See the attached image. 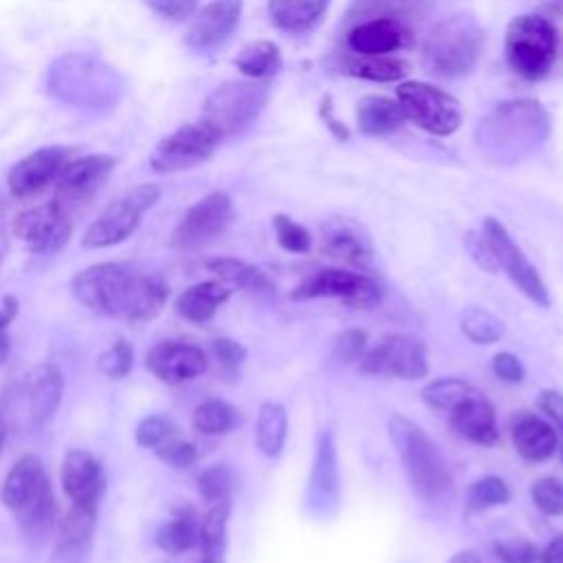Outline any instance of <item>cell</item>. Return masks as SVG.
I'll list each match as a JSON object with an SVG mask.
<instances>
[{"mask_svg": "<svg viewBox=\"0 0 563 563\" xmlns=\"http://www.w3.org/2000/svg\"><path fill=\"white\" fill-rule=\"evenodd\" d=\"M310 504L321 506V510H328V506L336 504L339 499V466H336V444L332 431H323L317 440V453L314 464L310 471Z\"/></svg>", "mask_w": 563, "mask_h": 563, "instance_id": "cell-28", "label": "cell"}, {"mask_svg": "<svg viewBox=\"0 0 563 563\" xmlns=\"http://www.w3.org/2000/svg\"><path fill=\"white\" fill-rule=\"evenodd\" d=\"M495 554L504 563H537L539 561V548L530 539H523V537L497 541Z\"/></svg>", "mask_w": 563, "mask_h": 563, "instance_id": "cell-50", "label": "cell"}, {"mask_svg": "<svg viewBox=\"0 0 563 563\" xmlns=\"http://www.w3.org/2000/svg\"><path fill=\"white\" fill-rule=\"evenodd\" d=\"M389 440L400 457L409 488L422 499H438L451 488V475L442 453L420 424L402 413L387 420Z\"/></svg>", "mask_w": 563, "mask_h": 563, "instance_id": "cell-5", "label": "cell"}, {"mask_svg": "<svg viewBox=\"0 0 563 563\" xmlns=\"http://www.w3.org/2000/svg\"><path fill=\"white\" fill-rule=\"evenodd\" d=\"M464 246L468 251V255L475 260V264L488 273H497L499 266H497V260H495V253L490 249V244L486 242L484 233H477V231H468L464 235Z\"/></svg>", "mask_w": 563, "mask_h": 563, "instance_id": "cell-52", "label": "cell"}, {"mask_svg": "<svg viewBox=\"0 0 563 563\" xmlns=\"http://www.w3.org/2000/svg\"><path fill=\"white\" fill-rule=\"evenodd\" d=\"M319 297H334L341 303L365 310L380 301L383 288L376 277L361 271H345V268H321L308 275L292 292L290 299H319Z\"/></svg>", "mask_w": 563, "mask_h": 563, "instance_id": "cell-11", "label": "cell"}, {"mask_svg": "<svg viewBox=\"0 0 563 563\" xmlns=\"http://www.w3.org/2000/svg\"><path fill=\"white\" fill-rule=\"evenodd\" d=\"M15 314H18V299L13 295H7L0 306V323L9 325L15 319Z\"/></svg>", "mask_w": 563, "mask_h": 563, "instance_id": "cell-57", "label": "cell"}, {"mask_svg": "<svg viewBox=\"0 0 563 563\" xmlns=\"http://www.w3.org/2000/svg\"><path fill=\"white\" fill-rule=\"evenodd\" d=\"M396 99L407 121L433 136H449L462 123L460 101L427 81H402L396 88Z\"/></svg>", "mask_w": 563, "mask_h": 563, "instance_id": "cell-10", "label": "cell"}, {"mask_svg": "<svg viewBox=\"0 0 563 563\" xmlns=\"http://www.w3.org/2000/svg\"><path fill=\"white\" fill-rule=\"evenodd\" d=\"M365 345H367V334L358 328H350L336 334L332 343V356L339 363H354V361H361V356L365 354Z\"/></svg>", "mask_w": 563, "mask_h": 563, "instance_id": "cell-49", "label": "cell"}, {"mask_svg": "<svg viewBox=\"0 0 563 563\" xmlns=\"http://www.w3.org/2000/svg\"><path fill=\"white\" fill-rule=\"evenodd\" d=\"M539 563H563V534H556L543 550H539Z\"/></svg>", "mask_w": 563, "mask_h": 563, "instance_id": "cell-56", "label": "cell"}, {"mask_svg": "<svg viewBox=\"0 0 563 563\" xmlns=\"http://www.w3.org/2000/svg\"><path fill=\"white\" fill-rule=\"evenodd\" d=\"M9 350H11V339H9L7 325H2V323H0V365L7 361Z\"/></svg>", "mask_w": 563, "mask_h": 563, "instance_id": "cell-58", "label": "cell"}, {"mask_svg": "<svg viewBox=\"0 0 563 563\" xmlns=\"http://www.w3.org/2000/svg\"><path fill=\"white\" fill-rule=\"evenodd\" d=\"M24 394L29 413L35 424H46L59 409L64 398V374L55 363L42 361L24 376Z\"/></svg>", "mask_w": 563, "mask_h": 563, "instance_id": "cell-25", "label": "cell"}, {"mask_svg": "<svg viewBox=\"0 0 563 563\" xmlns=\"http://www.w3.org/2000/svg\"><path fill=\"white\" fill-rule=\"evenodd\" d=\"M114 165L117 158L110 154H88L81 158H70L53 183L55 200L66 205L70 211L73 207L88 202L108 180Z\"/></svg>", "mask_w": 563, "mask_h": 563, "instance_id": "cell-18", "label": "cell"}, {"mask_svg": "<svg viewBox=\"0 0 563 563\" xmlns=\"http://www.w3.org/2000/svg\"><path fill=\"white\" fill-rule=\"evenodd\" d=\"M409 42L411 29L396 20H363L347 31V48L356 55H391Z\"/></svg>", "mask_w": 563, "mask_h": 563, "instance_id": "cell-24", "label": "cell"}, {"mask_svg": "<svg viewBox=\"0 0 563 563\" xmlns=\"http://www.w3.org/2000/svg\"><path fill=\"white\" fill-rule=\"evenodd\" d=\"M73 211L59 200H48L24 209L13 220V235L31 253H57L73 235Z\"/></svg>", "mask_w": 563, "mask_h": 563, "instance_id": "cell-13", "label": "cell"}, {"mask_svg": "<svg viewBox=\"0 0 563 563\" xmlns=\"http://www.w3.org/2000/svg\"><path fill=\"white\" fill-rule=\"evenodd\" d=\"M460 330L468 341L477 345H490L501 339L504 323L493 312L479 306H468L460 312Z\"/></svg>", "mask_w": 563, "mask_h": 563, "instance_id": "cell-40", "label": "cell"}, {"mask_svg": "<svg viewBox=\"0 0 563 563\" xmlns=\"http://www.w3.org/2000/svg\"><path fill=\"white\" fill-rule=\"evenodd\" d=\"M530 495H532V501L534 506L550 515V517H556V515H563V482L556 479V477H541L532 484L530 488Z\"/></svg>", "mask_w": 563, "mask_h": 563, "instance_id": "cell-47", "label": "cell"}, {"mask_svg": "<svg viewBox=\"0 0 563 563\" xmlns=\"http://www.w3.org/2000/svg\"><path fill=\"white\" fill-rule=\"evenodd\" d=\"M123 88L119 70L95 53L68 51L57 55L46 68L48 97L68 108L110 110L119 103Z\"/></svg>", "mask_w": 563, "mask_h": 563, "instance_id": "cell-3", "label": "cell"}, {"mask_svg": "<svg viewBox=\"0 0 563 563\" xmlns=\"http://www.w3.org/2000/svg\"><path fill=\"white\" fill-rule=\"evenodd\" d=\"M154 453H156V457L161 462H165L172 468H189L198 460L196 444H191L189 440H183L178 435H174L172 440H167L161 446H156Z\"/></svg>", "mask_w": 563, "mask_h": 563, "instance_id": "cell-48", "label": "cell"}, {"mask_svg": "<svg viewBox=\"0 0 563 563\" xmlns=\"http://www.w3.org/2000/svg\"><path fill=\"white\" fill-rule=\"evenodd\" d=\"M539 409L554 420V424L561 429V462H563V396L554 389H545L539 396Z\"/></svg>", "mask_w": 563, "mask_h": 563, "instance_id": "cell-55", "label": "cell"}, {"mask_svg": "<svg viewBox=\"0 0 563 563\" xmlns=\"http://www.w3.org/2000/svg\"><path fill=\"white\" fill-rule=\"evenodd\" d=\"M59 482L70 506L97 510L106 493V473L101 462L86 449H70L59 468Z\"/></svg>", "mask_w": 563, "mask_h": 563, "instance_id": "cell-19", "label": "cell"}, {"mask_svg": "<svg viewBox=\"0 0 563 563\" xmlns=\"http://www.w3.org/2000/svg\"><path fill=\"white\" fill-rule=\"evenodd\" d=\"M242 0H211L187 24L185 44L196 51H211L224 44L240 24Z\"/></svg>", "mask_w": 563, "mask_h": 563, "instance_id": "cell-22", "label": "cell"}, {"mask_svg": "<svg viewBox=\"0 0 563 563\" xmlns=\"http://www.w3.org/2000/svg\"><path fill=\"white\" fill-rule=\"evenodd\" d=\"M451 427L468 442L484 446L495 444L499 438L495 409L477 389L468 398H464L455 409H451Z\"/></svg>", "mask_w": 563, "mask_h": 563, "instance_id": "cell-26", "label": "cell"}, {"mask_svg": "<svg viewBox=\"0 0 563 563\" xmlns=\"http://www.w3.org/2000/svg\"><path fill=\"white\" fill-rule=\"evenodd\" d=\"M0 497L29 539H40L53 528L57 512L53 484L35 455H22L9 468Z\"/></svg>", "mask_w": 563, "mask_h": 563, "instance_id": "cell-4", "label": "cell"}, {"mask_svg": "<svg viewBox=\"0 0 563 563\" xmlns=\"http://www.w3.org/2000/svg\"><path fill=\"white\" fill-rule=\"evenodd\" d=\"M174 435H178V427L176 422L165 416V413H152L147 418H143L134 431V440L136 444H141L143 449H156L163 442L172 440Z\"/></svg>", "mask_w": 563, "mask_h": 563, "instance_id": "cell-44", "label": "cell"}, {"mask_svg": "<svg viewBox=\"0 0 563 563\" xmlns=\"http://www.w3.org/2000/svg\"><path fill=\"white\" fill-rule=\"evenodd\" d=\"M550 132V114L537 99H508L493 106L479 119L475 145L486 161L508 165L541 150Z\"/></svg>", "mask_w": 563, "mask_h": 563, "instance_id": "cell-2", "label": "cell"}, {"mask_svg": "<svg viewBox=\"0 0 563 563\" xmlns=\"http://www.w3.org/2000/svg\"><path fill=\"white\" fill-rule=\"evenodd\" d=\"M330 0H268L271 22L286 33L310 31L328 11Z\"/></svg>", "mask_w": 563, "mask_h": 563, "instance_id": "cell-33", "label": "cell"}, {"mask_svg": "<svg viewBox=\"0 0 563 563\" xmlns=\"http://www.w3.org/2000/svg\"><path fill=\"white\" fill-rule=\"evenodd\" d=\"M510 435L517 453L528 462H543L554 455L559 435L554 427L534 413H519L510 424Z\"/></svg>", "mask_w": 563, "mask_h": 563, "instance_id": "cell-27", "label": "cell"}, {"mask_svg": "<svg viewBox=\"0 0 563 563\" xmlns=\"http://www.w3.org/2000/svg\"><path fill=\"white\" fill-rule=\"evenodd\" d=\"M2 253H4V240H2V235H0V260H2Z\"/></svg>", "mask_w": 563, "mask_h": 563, "instance_id": "cell-61", "label": "cell"}, {"mask_svg": "<svg viewBox=\"0 0 563 563\" xmlns=\"http://www.w3.org/2000/svg\"><path fill=\"white\" fill-rule=\"evenodd\" d=\"M449 563H482V559L475 552H471V550H462V552H455L449 559Z\"/></svg>", "mask_w": 563, "mask_h": 563, "instance_id": "cell-59", "label": "cell"}, {"mask_svg": "<svg viewBox=\"0 0 563 563\" xmlns=\"http://www.w3.org/2000/svg\"><path fill=\"white\" fill-rule=\"evenodd\" d=\"M233 471L227 464H213L198 475V493L207 504L231 499Z\"/></svg>", "mask_w": 563, "mask_h": 563, "instance_id": "cell-43", "label": "cell"}, {"mask_svg": "<svg viewBox=\"0 0 563 563\" xmlns=\"http://www.w3.org/2000/svg\"><path fill=\"white\" fill-rule=\"evenodd\" d=\"M231 515V499L209 504L200 519V563H227V526Z\"/></svg>", "mask_w": 563, "mask_h": 563, "instance_id": "cell-32", "label": "cell"}, {"mask_svg": "<svg viewBox=\"0 0 563 563\" xmlns=\"http://www.w3.org/2000/svg\"><path fill=\"white\" fill-rule=\"evenodd\" d=\"M475 391L466 380L460 378H435L422 387V400L442 411L455 409L464 398H468Z\"/></svg>", "mask_w": 563, "mask_h": 563, "instance_id": "cell-41", "label": "cell"}, {"mask_svg": "<svg viewBox=\"0 0 563 563\" xmlns=\"http://www.w3.org/2000/svg\"><path fill=\"white\" fill-rule=\"evenodd\" d=\"M0 209H2V200H0Z\"/></svg>", "mask_w": 563, "mask_h": 563, "instance_id": "cell-62", "label": "cell"}, {"mask_svg": "<svg viewBox=\"0 0 563 563\" xmlns=\"http://www.w3.org/2000/svg\"><path fill=\"white\" fill-rule=\"evenodd\" d=\"M218 147V141L200 125L185 123L165 134L150 154V167L156 174H176L207 163Z\"/></svg>", "mask_w": 563, "mask_h": 563, "instance_id": "cell-16", "label": "cell"}, {"mask_svg": "<svg viewBox=\"0 0 563 563\" xmlns=\"http://www.w3.org/2000/svg\"><path fill=\"white\" fill-rule=\"evenodd\" d=\"M134 365V347L128 341H114L106 352L99 354L97 367L108 378H123Z\"/></svg>", "mask_w": 563, "mask_h": 563, "instance_id": "cell-46", "label": "cell"}, {"mask_svg": "<svg viewBox=\"0 0 563 563\" xmlns=\"http://www.w3.org/2000/svg\"><path fill=\"white\" fill-rule=\"evenodd\" d=\"M75 150L66 145H46L22 156L7 174V187L18 198H29L57 180L73 158Z\"/></svg>", "mask_w": 563, "mask_h": 563, "instance_id": "cell-17", "label": "cell"}, {"mask_svg": "<svg viewBox=\"0 0 563 563\" xmlns=\"http://www.w3.org/2000/svg\"><path fill=\"white\" fill-rule=\"evenodd\" d=\"M343 73L367 81H400L409 73V64L396 55H356L343 62Z\"/></svg>", "mask_w": 563, "mask_h": 563, "instance_id": "cell-37", "label": "cell"}, {"mask_svg": "<svg viewBox=\"0 0 563 563\" xmlns=\"http://www.w3.org/2000/svg\"><path fill=\"white\" fill-rule=\"evenodd\" d=\"M268 103V88L253 79H229L216 86L205 103L198 123L218 141L240 136L249 130Z\"/></svg>", "mask_w": 563, "mask_h": 563, "instance_id": "cell-7", "label": "cell"}, {"mask_svg": "<svg viewBox=\"0 0 563 563\" xmlns=\"http://www.w3.org/2000/svg\"><path fill=\"white\" fill-rule=\"evenodd\" d=\"M207 271L229 288L242 290H266L271 288L268 277L253 264L238 257H213L205 262Z\"/></svg>", "mask_w": 563, "mask_h": 563, "instance_id": "cell-38", "label": "cell"}, {"mask_svg": "<svg viewBox=\"0 0 563 563\" xmlns=\"http://www.w3.org/2000/svg\"><path fill=\"white\" fill-rule=\"evenodd\" d=\"M231 290L218 279L198 282L180 292L176 299V312L191 323H205L209 321L218 308L229 299Z\"/></svg>", "mask_w": 563, "mask_h": 563, "instance_id": "cell-31", "label": "cell"}, {"mask_svg": "<svg viewBox=\"0 0 563 563\" xmlns=\"http://www.w3.org/2000/svg\"><path fill=\"white\" fill-rule=\"evenodd\" d=\"M213 354L220 361V365L227 369H238L242 365V361L246 358L244 345L233 339H227V336L213 341Z\"/></svg>", "mask_w": 563, "mask_h": 563, "instance_id": "cell-54", "label": "cell"}, {"mask_svg": "<svg viewBox=\"0 0 563 563\" xmlns=\"http://www.w3.org/2000/svg\"><path fill=\"white\" fill-rule=\"evenodd\" d=\"M233 202L224 191H211L196 200L172 231V246L194 251L222 235L233 220Z\"/></svg>", "mask_w": 563, "mask_h": 563, "instance_id": "cell-14", "label": "cell"}, {"mask_svg": "<svg viewBox=\"0 0 563 563\" xmlns=\"http://www.w3.org/2000/svg\"><path fill=\"white\" fill-rule=\"evenodd\" d=\"M200 0H145V4L169 22H185L196 13Z\"/></svg>", "mask_w": 563, "mask_h": 563, "instance_id": "cell-51", "label": "cell"}, {"mask_svg": "<svg viewBox=\"0 0 563 563\" xmlns=\"http://www.w3.org/2000/svg\"><path fill=\"white\" fill-rule=\"evenodd\" d=\"M286 433H288L286 407L275 400L262 402L255 420V444L260 453L266 457H277L284 449Z\"/></svg>", "mask_w": 563, "mask_h": 563, "instance_id": "cell-35", "label": "cell"}, {"mask_svg": "<svg viewBox=\"0 0 563 563\" xmlns=\"http://www.w3.org/2000/svg\"><path fill=\"white\" fill-rule=\"evenodd\" d=\"M433 9V0H354L347 9L345 22L352 26L363 20H396L411 29Z\"/></svg>", "mask_w": 563, "mask_h": 563, "instance_id": "cell-29", "label": "cell"}, {"mask_svg": "<svg viewBox=\"0 0 563 563\" xmlns=\"http://www.w3.org/2000/svg\"><path fill=\"white\" fill-rule=\"evenodd\" d=\"M271 224H273V231H275V240L284 251H288V253H308L310 233H308L306 227H301L299 222H295L286 213H275L271 218Z\"/></svg>", "mask_w": 563, "mask_h": 563, "instance_id": "cell-45", "label": "cell"}, {"mask_svg": "<svg viewBox=\"0 0 563 563\" xmlns=\"http://www.w3.org/2000/svg\"><path fill=\"white\" fill-rule=\"evenodd\" d=\"M361 372L367 376H387L418 380L429 374L427 345L411 334H385L361 356Z\"/></svg>", "mask_w": 563, "mask_h": 563, "instance_id": "cell-12", "label": "cell"}, {"mask_svg": "<svg viewBox=\"0 0 563 563\" xmlns=\"http://www.w3.org/2000/svg\"><path fill=\"white\" fill-rule=\"evenodd\" d=\"M95 526L97 510L70 506V510L59 521L48 563H88Z\"/></svg>", "mask_w": 563, "mask_h": 563, "instance_id": "cell-23", "label": "cell"}, {"mask_svg": "<svg viewBox=\"0 0 563 563\" xmlns=\"http://www.w3.org/2000/svg\"><path fill=\"white\" fill-rule=\"evenodd\" d=\"M70 290L90 312L130 323L154 319L169 297L161 275L128 262H97L73 277Z\"/></svg>", "mask_w": 563, "mask_h": 563, "instance_id": "cell-1", "label": "cell"}, {"mask_svg": "<svg viewBox=\"0 0 563 563\" xmlns=\"http://www.w3.org/2000/svg\"><path fill=\"white\" fill-rule=\"evenodd\" d=\"M556 46L554 24L539 13H521L506 26V62L523 79L537 81L545 77L556 59Z\"/></svg>", "mask_w": 563, "mask_h": 563, "instance_id": "cell-8", "label": "cell"}, {"mask_svg": "<svg viewBox=\"0 0 563 563\" xmlns=\"http://www.w3.org/2000/svg\"><path fill=\"white\" fill-rule=\"evenodd\" d=\"M4 440H7V424H4V420H2V416H0V455H2Z\"/></svg>", "mask_w": 563, "mask_h": 563, "instance_id": "cell-60", "label": "cell"}, {"mask_svg": "<svg viewBox=\"0 0 563 563\" xmlns=\"http://www.w3.org/2000/svg\"><path fill=\"white\" fill-rule=\"evenodd\" d=\"M207 354L187 341H161L145 354V367L163 383L176 385L198 378L207 372Z\"/></svg>", "mask_w": 563, "mask_h": 563, "instance_id": "cell-20", "label": "cell"}, {"mask_svg": "<svg viewBox=\"0 0 563 563\" xmlns=\"http://www.w3.org/2000/svg\"><path fill=\"white\" fill-rule=\"evenodd\" d=\"M482 233L486 242L490 244L497 266L508 275V279L537 306L548 308L550 306V292L539 275V271L532 266V262L526 257V253L517 246V242L510 238L508 229L493 216L484 220Z\"/></svg>", "mask_w": 563, "mask_h": 563, "instance_id": "cell-15", "label": "cell"}, {"mask_svg": "<svg viewBox=\"0 0 563 563\" xmlns=\"http://www.w3.org/2000/svg\"><path fill=\"white\" fill-rule=\"evenodd\" d=\"M161 189L154 183H143L125 194L117 196L106 205V209L88 224L81 246L86 249H108L125 242L141 224L145 213L158 202Z\"/></svg>", "mask_w": 563, "mask_h": 563, "instance_id": "cell-9", "label": "cell"}, {"mask_svg": "<svg viewBox=\"0 0 563 563\" xmlns=\"http://www.w3.org/2000/svg\"><path fill=\"white\" fill-rule=\"evenodd\" d=\"M233 64L244 77L262 81L273 77L282 68V51L271 40H255L240 48Z\"/></svg>", "mask_w": 563, "mask_h": 563, "instance_id": "cell-36", "label": "cell"}, {"mask_svg": "<svg viewBox=\"0 0 563 563\" xmlns=\"http://www.w3.org/2000/svg\"><path fill=\"white\" fill-rule=\"evenodd\" d=\"M484 46V31L473 15L455 13L438 20L422 42V62L429 73L455 79L471 73Z\"/></svg>", "mask_w": 563, "mask_h": 563, "instance_id": "cell-6", "label": "cell"}, {"mask_svg": "<svg viewBox=\"0 0 563 563\" xmlns=\"http://www.w3.org/2000/svg\"><path fill=\"white\" fill-rule=\"evenodd\" d=\"M493 372L497 378L506 380V383H521L526 378V369L523 363L519 361V356H515L512 352H499L493 358Z\"/></svg>", "mask_w": 563, "mask_h": 563, "instance_id": "cell-53", "label": "cell"}, {"mask_svg": "<svg viewBox=\"0 0 563 563\" xmlns=\"http://www.w3.org/2000/svg\"><path fill=\"white\" fill-rule=\"evenodd\" d=\"M321 251L361 273L374 268L372 240L365 229L350 218H330L321 224Z\"/></svg>", "mask_w": 563, "mask_h": 563, "instance_id": "cell-21", "label": "cell"}, {"mask_svg": "<svg viewBox=\"0 0 563 563\" xmlns=\"http://www.w3.org/2000/svg\"><path fill=\"white\" fill-rule=\"evenodd\" d=\"M407 121L398 99L385 95H365L356 103V125L367 136H387Z\"/></svg>", "mask_w": 563, "mask_h": 563, "instance_id": "cell-30", "label": "cell"}, {"mask_svg": "<svg viewBox=\"0 0 563 563\" xmlns=\"http://www.w3.org/2000/svg\"><path fill=\"white\" fill-rule=\"evenodd\" d=\"M510 499V488L501 477L486 475L473 482L466 490V510L468 512H482L495 506H504Z\"/></svg>", "mask_w": 563, "mask_h": 563, "instance_id": "cell-42", "label": "cell"}, {"mask_svg": "<svg viewBox=\"0 0 563 563\" xmlns=\"http://www.w3.org/2000/svg\"><path fill=\"white\" fill-rule=\"evenodd\" d=\"M240 422V413L233 405L211 398L200 402L191 413V427L202 435H222L235 429Z\"/></svg>", "mask_w": 563, "mask_h": 563, "instance_id": "cell-39", "label": "cell"}, {"mask_svg": "<svg viewBox=\"0 0 563 563\" xmlns=\"http://www.w3.org/2000/svg\"><path fill=\"white\" fill-rule=\"evenodd\" d=\"M200 539V519L191 506H180L176 515L156 532V545L167 554L191 550Z\"/></svg>", "mask_w": 563, "mask_h": 563, "instance_id": "cell-34", "label": "cell"}]
</instances>
